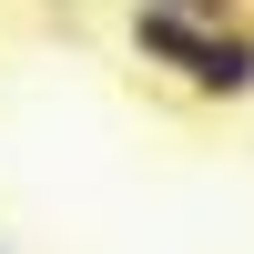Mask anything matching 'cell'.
I'll return each instance as SVG.
<instances>
[{
    "mask_svg": "<svg viewBox=\"0 0 254 254\" xmlns=\"http://www.w3.org/2000/svg\"><path fill=\"white\" fill-rule=\"evenodd\" d=\"M122 41H132L142 71H163L183 102H203V112L254 102V20H234V31H193V20L153 10V0H122Z\"/></svg>",
    "mask_w": 254,
    "mask_h": 254,
    "instance_id": "6da1fadb",
    "label": "cell"
},
{
    "mask_svg": "<svg viewBox=\"0 0 254 254\" xmlns=\"http://www.w3.org/2000/svg\"><path fill=\"white\" fill-rule=\"evenodd\" d=\"M153 10L193 20V31H234V20H254V0H153Z\"/></svg>",
    "mask_w": 254,
    "mask_h": 254,
    "instance_id": "7a4b0ae2",
    "label": "cell"
}]
</instances>
